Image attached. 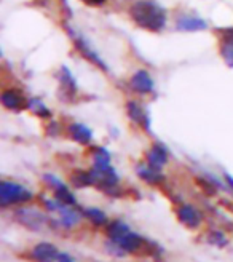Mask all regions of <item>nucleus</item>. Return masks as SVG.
Segmentation results:
<instances>
[{
	"instance_id": "obj_16",
	"label": "nucleus",
	"mask_w": 233,
	"mask_h": 262,
	"mask_svg": "<svg viewBox=\"0 0 233 262\" xmlns=\"http://www.w3.org/2000/svg\"><path fill=\"white\" fill-rule=\"evenodd\" d=\"M72 182L77 186V187H86V186H91L95 184V179H93V174L91 171L89 173H85V171H79L72 176Z\"/></svg>"
},
{
	"instance_id": "obj_13",
	"label": "nucleus",
	"mask_w": 233,
	"mask_h": 262,
	"mask_svg": "<svg viewBox=\"0 0 233 262\" xmlns=\"http://www.w3.org/2000/svg\"><path fill=\"white\" fill-rule=\"evenodd\" d=\"M137 174L144 181L150 182V184H157V182L163 181V176L160 173V169H155L150 165L149 166H139L137 168Z\"/></svg>"
},
{
	"instance_id": "obj_6",
	"label": "nucleus",
	"mask_w": 233,
	"mask_h": 262,
	"mask_svg": "<svg viewBox=\"0 0 233 262\" xmlns=\"http://www.w3.org/2000/svg\"><path fill=\"white\" fill-rule=\"evenodd\" d=\"M177 217L184 226L190 229H197L201 224V214L197 211V208L192 205H182L177 209Z\"/></svg>"
},
{
	"instance_id": "obj_19",
	"label": "nucleus",
	"mask_w": 233,
	"mask_h": 262,
	"mask_svg": "<svg viewBox=\"0 0 233 262\" xmlns=\"http://www.w3.org/2000/svg\"><path fill=\"white\" fill-rule=\"evenodd\" d=\"M86 216H88V219L91 221L95 226H102V224H106V222H107L106 214L102 213L101 209H96V208L86 209Z\"/></svg>"
},
{
	"instance_id": "obj_15",
	"label": "nucleus",
	"mask_w": 233,
	"mask_h": 262,
	"mask_svg": "<svg viewBox=\"0 0 233 262\" xmlns=\"http://www.w3.org/2000/svg\"><path fill=\"white\" fill-rule=\"evenodd\" d=\"M59 82H61V88L66 91L69 95H74L75 90H77V85H75V80L71 74V71L67 68H62L61 69V75H59Z\"/></svg>"
},
{
	"instance_id": "obj_17",
	"label": "nucleus",
	"mask_w": 233,
	"mask_h": 262,
	"mask_svg": "<svg viewBox=\"0 0 233 262\" xmlns=\"http://www.w3.org/2000/svg\"><path fill=\"white\" fill-rule=\"evenodd\" d=\"M128 232H129V227H128L126 224H123L122 221L113 222V224H110L109 229H107V233H109V237H110L112 240L122 237V235H125V233H128Z\"/></svg>"
},
{
	"instance_id": "obj_25",
	"label": "nucleus",
	"mask_w": 233,
	"mask_h": 262,
	"mask_svg": "<svg viewBox=\"0 0 233 262\" xmlns=\"http://www.w3.org/2000/svg\"><path fill=\"white\" fill-rule=\"evenodd\" d=\"M222 34H224L225 42H233V28L231 29H224Z\"/></svg>"
},
{
	"instance_id": "obj_3",
	"label": "nucleus",
	"mask_w": 233,
	"mask_h": 262,
	"mask_svg": "<svg viewBox=\"0 0 233 262\" xmlns=\"http://www.w3.org/2000/svg\"><path fill=\"white\" fill-rule=\"evenodd\" d=\"M31 199H32L31 190L16 184V182L4 181L2 186H0V203H2V206L24 203V202H29Z\"/></svg>"
},
{
	"instance_id": "obj_8",
	"label": "nucleus",
	"mask_w": 233,
	"mask_h": 262,
	"mask_svg": "<svg viewBox=\"0 0 233 262\" xmlns=\"http://www.w3.org/2000/svg\"><path fill=\"white\" fill-rule=\"evenodd\" d=\"M131 88L136 91V93H141V95L150 93L153 90V82H152V77L149 75V72L137 71L131 77Z\"/></svg>"
},
{
	"instance_id": "obj_5",
	"label": "nucleus",
	"mask_w": 233,
	"mask_h": 262,
	"mask_svg": "<svg viewBox=\"0 0 233 262\" xmlns=\"http://www.w3.org/2000/svg\"><path fill=\"white\" fill-rule=\"evenodd\" d=\"M32 257L37 262H56L61 257V253L50 243H38L32 250Z\"/></svg>"
},
{
	"instance_id": "obj_14",
	"label": "nucleus",
	"mask_w": 233,
	"mask_h": 262,
	"mask_svg": "<svg viewBox=\"0 0 233 262\" xmlns=\"http://www.w3.org/2000/svg\"><path fill=\"white\" fill-rule=\"evenodd\" d=\"M2 104L7 107V109H13V111H16L22 106V99L21 96L16 93V91H13V90H7L2 93Z\"/></svg>"
},
{
	"instance_id": "obj_27",
	"label": "nucleus",
	"mask_w": 233,
	"mask_h": 262,
	"mask_svg": "<svg viewBox=\"0 0 233 262\" xmlns=\"http://www.w3.org/2000/svg\"><path fill=\"white\" fill-rule=\"evenodd\" d=\"M88 4H91V5H99V4H104L106 0H86Z\"/></svg>"
},
{
	"instance_id": "obj_4",
	"label": "nucleus",
	"mask_w": 233,
	"mask_h": 262,
	"mask_svg": "<svg viewBox=\"0 0 233 262\" xmlns=\"http://www.w3.org/2000/svg\"><path fill=\"white\" fill-rule=\"evenodd\" d=\"M69 34L72 35V38H74V43H75V47L79 48V51L80 53L86 58V59H89V62H93V64H96L99 69H104V71H107V66H106V62L102 61L99 56H98V53L96 51L88 45V42L85 40V38L80 35V34H77V32H74L71 28H69Z\"/></svg>"
},
{
	"instance_id": "obj_11",
	"label": "nucleus",
	"mask_w": 233,
	"mask_h": 262,
	"mask_svg": "<svg viewBox=\"0 0 233 262\" xmlns=\"http://www.w3.org/2000/svg\"><path fill=\"white\" fill-rule=\"evenodd\" d=\"M69 133L72 136V139H75L77 142L80 144H88L89 141L93 139V133L91 129H89L88 126L82 125V123H74L69 126Z\"/></svg>"
},
{
	"instance_id": "obj_9",
	"label": "nucleus",
	"mask_w": 233,
	"mask_h": 262,
	"mask_svg": "<svg viewBox=\"0 0 233 262\" xmlns=\"http://www.w3.org/2000/svg\"><path fill=\"white\" fill-rule=\"evenodd\" d=\"M179 31H185V32H195V31H203L206 29V21L197 16H180L176 23Z\"/></svg>"
},
{
	"instance_id": "obj_23",
	"label": "nucleus",
	"mask_w": 233,
	"mask_h": 262,
	"mask_svg": "<svg viewBox=\"0 0 233 262\" xmlns=\"http://www.w3.org/2000/svg\"><path fill=\"white\" fill-rule=\"evenodd\" d=\"M221 53H222V58L225 59V62L233 68V42H225L221 48Z\"/></svg>"
},
{
	"instance_id": "obj_2",
	"label": "nucleus",
	"mask_w": 233,
	"mask_h": 262,
	"mask_svg": "<svg viewBox=\"0 0 233 262\" xmlns=\"http://www.w3.org/2000/svg\"><path fill=\"white\" fill-rule=\"evenodd\" d=\"M112 243L122 250L123 253H146V254H153L155 251V245L146 242L142 237H139L137 233H133V232H128L125 235L119 238H113Z\"/></svg>"
},
{
	"instance_id": "obj_21",
	"label": "nucleus",
	"mask_w": 233,
	"mask_h": 262,
	"mask_svg": "<svg viewBox=\"0 0 233 262\" xmlns=\"http://www.w3.org/2000/svg\"><path fill=\"white\" fill-rule=\"evenodd\" d=\"M110 165V155L106 149H98L95 152V166H107Z\"/></svg>"
},
{
	"instance_id": "obj_1",
	"label": "nucleus",
	"mask_w": 233,
	"mask_h": 262,
	"mask_svg": "<svg viewBox=\"0 0 233 262\" xmlns=\"http://www.w3.org/2000/svg\"><path fill=\"white\" fill-rule=\"evenodd\" d=\"M131 18L141 28L149 31H160L166 23V13L155 2L139 0L131 7Z\"/></svg>"
},
{
	"instance_id": "obj_10",
	"label": "nucleus",
	"mask_w": 233,
	"mask_h": 262,
	"mask_svg": "<svg viewBox=\"0 0 233 262\" xmlns=\"http://www.w3.org/2000/svg\"><path fill=\"white\" fill-rule=\"evenodd\" d=\"M147 162H149V165L152 168L161 169L165 166V163L168 162V154H166V150L161 146H158V144H157V146H153L149 150V154H147Z\"/></svg>"
},
{
	"instance_id": "obj_26",
	"label": "nucleus",
	"mask_w": 233,
	"mask_h": 262,
	"mask_svg": "<svg viewBox=\"0 0 233 262\" xmlns=\"http://www.w3.org/2000/svg\"><path fill=\"white\" fill-rule=\"evenodd\" d=\"M58 262H75V260L72 257H69L67 254H61V257H59Z\"/></svg>"
},
{
	"instance_id": "obj_20",
	"label": "nucleus",
	"mask_w": 233,
	"mask_h": 262,
	"mask_svg": "<svg viewBox=\"0 0 233 262\" xmlns=\"http://www.w3.org/2000/svg\"><path fill=\"white\" fill-rule=\"evenodd\" d=\"M28 106H29V109H31L34 114H37L38 117H50V111L45 107V104H43L40 99H35V98L31 99Z\"/></svg>"
},
{
	"instance_id": "obj_22",
	"label": "nucleus",
	"mask_w": 233,
	"mask_h": 262,
	"mask_svg": "<svg viewBox=\"0 0 233 262\" xmlns=\"http://www.w3.org/2000/svg\"><path fill=\"white\" fill-rule=\"evenodd\" d=\"M208 242L216 245V246H225L228 243V240L225 238V235L222 232H217V230H214V232H211L208 235Z\"/></svg>"
},
{
	"instance_id": "obj_18",
	"label": "nucleus",
	"mask_w": 233,
	"mask_h": 262,
	"mask_svg": "<svg viewBox=\"0 0 233 262\" xmlns=\"http://www.w3.org/2000/svg\"><path fill=\"white\" fill-rule=\"evenodd\" d=\"M55 192H56V200H58V202H61V203H64V205H67V206L75 205V196L71 193V190L66 189V186H62V187L56 189Z\"/></svg>"
},
{
	"instance_id": "obj_7",
	"label": "nucleus",
	"mask_w": 233,
	"mask_h": 262,
	"mask_svg": "<svg viewBox=\"0 0 233 262\" xmlns=\"http://www.w3.org/2000/svg\"><path fill=\"white\" fill-rule=\"evenodd\" d=\"M18 217L26 227L34 229V230L42 229L45 226V222H46L45 216L42 213H38V211H34V209H22V211L18 213Z\"/></svg>"
},
{
	"instance_id": "obj_12",
	"label": "nucleus",
	"mask_w": 233,
	"mask_h": 262,
	"mask_svg": "<svg viewBox=\"0 0 233 262\" xmlns=\"http://www.w3.org/2000/svg\"><path fill=\"white\" fill-rule=\"evenodd\" d=\"M126 111H128L129 117H131V119H133L136 123H139V125L144 123V125H146V128H149V119H147V115H146V112H144V111H142V107L139 106L137 102H134V101L128 102Z\"/></svg>"
},
{
	"instance_id": "obj_24",
	"label": "nucleus",
	"mask_w": 233,
	"mask_h": 262,
	"mask_svg": "<svg viewBox=\"0 0 233 262\" xmlns=\"http://www.w3.org/2000/svg\"><path fill=\"white\" fill-rule=\"evenodd\" d=\"M45 181H46V182H48V184H50L51 187H53L55 190L64 186V184H62V182H61L59 179H56L55 176H50V174H46V176H45Z\"/></svg>"
}]
</instances>
